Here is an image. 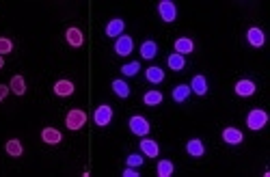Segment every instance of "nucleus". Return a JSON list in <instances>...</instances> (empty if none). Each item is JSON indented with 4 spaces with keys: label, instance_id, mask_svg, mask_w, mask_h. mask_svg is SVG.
<instances>
[{
    "label": "nucleus",
    "instance_id": "obj_1",
    "mask_svg": "<svg viewBox=\"0 0 270 177\" xmlns=\"http://www.w3.org/2000/svg\"><path fill=\"white\" fill-rule=\"evenodd\" d=\"M84 123H86V112L80 110V108H72L67 112V117H65V126H67L72 132L82 130Z\"/></svg>",
    "mask_w": 270,
    "mask_h": 177
},
{
    "label": "nucleus",
    "instance_id": "obj_2",
    "mask_svg": "<svg viewBox=\"0 0 270 177\" xmlns=\"http://www.w3.org/2000/svg\"><path fill=\"white\" fill-rule=\"evenodd\" d=\"M130 132L134 134V136H147L149 130H151V126H149V121L145 119L143 115H134V117H130Z\"/></svg>",
    "mask_w": 270,
    "mask_h": 177
},
{
    "label": "nucleus",
    "instance_id": "obj_3",
    "mask_svg": "<svg viewBox=\"0 0 270 177\" xmlns=\"http://www.w3.org/2000/svg\"><path fill=\"white\" fill-rule=\"evenodd\" d=\"M266 123H268V115H266V110H262V108H253V110L246 115L248 130H262Z\"/></svg>",
    "mask_w": 270,
    "mask_h": 177
},
{
    "label": "nucleus",
    "instance_id": "obj_4",
    "mask_svg": "<svg viewBox=\"0 0 270 177\" xmlns=\"http://www.w3.org/2000/svg\"><path fill=\"white\" fill-rule=\"evenodd\" d=\"M112 117H115V112H112V108L108 104H100L93 112V121L97 127H106L112 121Z\"/></svg>",
    "mask_w": 270,
    "mask_h": 177
},
{
    "label": "nucleus",
    "instance_id": "obj_5",
    "mask_svg": "<svg viewBox=\"0 0 270 177\" xmlns=\"http://www.w3.org/2000/svg\"><path fill=\"white\" fill-rule=\"evenodd\" d=\"M158 13H160L162 22H166V24L175 22V18H177L175 2H171V0H160V2H158Z\"/></svg>",
    "mask_w": 270,
    "mask_h": 177
},
{
    "label": "nucleus",
    "instance_id": "obj_6",
    "mask_svg": "<svg viewBox=\"0 0 270 177\" xmlns=\"http://www.w3.org/2000/svg\"><path fill=\"white\" fill-rule=\"evenodd\" d=\"M134 50V39L130 35H119L115 41V54L117 56H128Z\"/></svg>",
    "mask_w": 270,
    "mask_h": 177
},
{
    "label": "nucleus",
    "instance_id": "obj_7",
    "mask_svg": "<svg viewBox=\"0 0 270 177\" xmlns=\"http://www.w3.org/2000/svg\"><path fill=\"white\" fill-rule=\"evenodd\" d=\"M234 91H236L238 98H251V95L255 93V82L248 80V78H242V80H238V82H236Z\"/></svg>",
    "mask_w": 270,
    "mask_h": 177
},
{
    "label": "nucleus",
    "instance_id": "obj_8",
    "mask_svg": "<svg viewBox=\"0 0 270 177\" xmlns=\"http://www.w3.org/2000/svg\"><path fill=\"white\" fill-rule=\"evenodd\" d=\"M76 91V84L72 80H56L54 82V95H58V98H69V95H74Z\"/></svg>",
    "mask_w": 270,
    "mask_h": 177
},
{
    "label": "nucleus",
    "instance_id": "obj_9",
    "mask_svg": "<svg viewBox=\"0 0 270 177\" xmlns=\"http://www.w3.org/2000/svg\"><path fill=\"white\" fill-rule=\"evenodd\" d=\"M246 41L251 44L253 48H262L266 44V37H264V30L257 28V26H253V28L246 30Z\"/></svg>",
    "mask_w": 270,
    "mask_h": 177
},
{
    "label": "nucleus",
    "instance_id": "obj_10",
    "mask_svg": "<svg viewBox=\"0 0 270 177\" xmlns=\"http://www.w3.org/2000/svg\"><path fill=\"white\" fill-rule=\"evenodd\" d=\"M65 39H67V44L72 48H80L84 44V35L80 28H76V26H69L67 33H65Z\"/></svg>",
    "mask_w": 270,
    "mask_h": 177
},
{
    "label": "nucleus",
    "instance_id": "obj_11",
    "mask_svg": "<svg viewBox=\"0 0 270 177\" xmlns=\"http://www.w3.org/2000/svg\"><path fill=\"white\" fill-rule=\"evenodd\" d=\"M41 141L46 143V145H58V143L63 141V134L58 132L56 127L48 126V127H43V130H41Z\"/></svg>",
    "mask_w": 270,
    "mask_h": 177
},
{
    "label": "nucleus",
    "instance_id": "obj_12",
    "mask_svg": "<svg viewBox=\"0 0 270 177\" xmlns=\"http://www.w3.org/2000/svg\"><path fill=\"white\" fill-rule=\"evenodd\" d=\"M140 152L147 155V158H158L160 145L156 141H151V138H147V136H143V141H140Z\"/></svg>",
    "mask_w": 270,
    "mask_h": 177
},
{
    "label": "nucleus",
    "instance_id": "obj_13",
    "mask_svg": "<svg viewBox=\"0 0 270 177\" xmlns=\"http://www.w3.org/2000/svg\"><path fill=\"white\" fill-rule=\"evenodd\" d=\"M186 153L192 155V158H201L205 153V145L201 138H190V141L186 143Z\"/></svg>",
    "mask_w": 270,
    "mask_h": 177
},
{
    "label": "nucleus",
    "instance_id": "obj_14",
    "mask_svg": "<svg viewBox=\"0 0 270 177\" xmlns=\"http://www.w3.org/2000/svg\"><path fill=\"white\" fill-rule=\"evenodd\" d=\"M173 46H175V52H177V54H182V56H184V54H190V52L194 50V41L190 39V37H177Z\"/></svg>",
    "mask_w": 270,
    "mask_h": 177
},
{
    "label": "nucleus",
    "instance_id": "obj_15",
    "mask_svg": "<svg viewBox=\"0 0 270 177\" xmlns=\"http://www.w3.org/2000/svg\"><path fill=\"white\" fill-rule=\"evenodd\" d=\"M223 141L227 145H240L244 141V136H242V132L238 130V127H225L223 130Z\"/></svg>",
    "mask_w": 270,
    "mask_h": 177
},
{
    "label": "nucleus",
    "instance_id": "obj_16",
    "mask_svg": "<svg viewBox=\"0 0 270 177\" xmlns=\"http://www.w3.org/2000/svg\"><path fill=\"white\" fill-rule=\"evenodd\" d=\"M123 28H126V22L121 18H115L106 24L104 30H106V37H119V35H123Z\"/></svg>",
    "mask_w": 270,
    "mask_h": 177
},
{
    "label": "nucleus",
    "instance_id": "obj_17",
    "mask_svg": "<svg viewBox=\"0 0 270 177\" xmlns=\"http://www.w3.org/2000/svg\"><path fill=\"white\" fill-rule=\"evenodd\" d=\"M4 152H7L11 158H20V155L24 153V145H22V141H18V138H11V141L4 143Z\"/></svg>",
    "mask_w": 270,
    "mask_h": 177
},
{
    "label": "nucleus",
    "instance_id": "obj_18",
    "mask_svg": "<svg viewBox=\"0 0 270 177\" xmlns=\"http://www.w3.org/2000/svg\"><path fill=\"white\" fill-rule=\"evenodd\" d=\"M9 89H11V93H15V95H24L26 93V80L24 76H20V74H15L13 78H11V82H9Z\"/></svg>",
    "mask_w": 270,
    "mask_h": 177
},
{
    "label": "nucleus",
    "instance_id": "obj_19",
    "mask_svg": "<svg viewBox=\"0 0 270 177\" xmlns=\"http://www.w3.org/2000/svg\"><path fill=\"white\" fill-rule=\"evenodd\" d=\"M190 91L192 93H197V95H205L208 93V80H205V76H194L192 80H190Z\"/></svg>",
    "mask_w": 270,
    "mask_h": 177
},
{
    "label": "nucleus",
    "instance_id": "obj_20",
    "mask_svg": "<svg viewBox=\"0 0 270 177\" xmlns=\"http://www.w3.org/2000/svg\"><path fill=\"white\" fill-rule=\"evenodd\" d=\"M156 54H158V44L156 41H143L140 44V56L147 58V61H151V58H156Z\"/></svg>",
    "mask_w": 270,
    "mask_h": 177
},
{
    "label": "nucleus",
    "instance_id": "obj_21",
    "mask_svg": "<svg viewBox=\"0 0 270 177\" xmlns=\"http://www.w3.org/2000/svg\"><path fill=\"white\" fill-rule=\"evenodd\" d=\"M145 78H147V82H151V84H160L162 80H164V72L154 65V67L145 69Z\"/></svg>",
    "mask_w": 270,
    "mask_h": 177
},
{
    "label": "nucleus",
    "instance_id": "obj_22",
    "mask_svg": "<svg viewBox=\"0 0 270 177\" xmlns=\"http://www.w3.org/2000/svg\"><path fill=\"white\" fill-rule=\"evenodd\" d=\"M162 100H164V95H162L160 91H156V89H151V91H147V93L143 95L145 106H160Z\"/></svg>",
    "mask_w": 270,
    "mask_h": 177
},
{
    "label": "nucleus",
    "instance_id": "obj_23",
    "mask_svg": "<svg viewBox=\"0 0 270 177\" xmlns=\"http://www.w3.org/2000/svg\"><path fill=\"white\" fill-rule=\"evenodd\" d=\"M166 65H169V69H173V72H182V69L186 67V58L175 52V54H169V58H166Z\"/></svg>",
    "mask_w": 270,
    "mask_h": 177
},
{
    "label": "nucleus",
    "instance_id": "obj_24",
    "mask_svg": "<svg viewBox=\"0 0 270 177\" xmlns=\"http://www.w3.org/2000/svg\"><path fill=\"white\" fill-rule=\"evenodd\" d=\"M112 91H115V95H119L121 100L130 98V87L126 80H112Z\"/></svg>",
    "mask_w": 270,
    "mask_h": 177
},
{
    "label": "nucleus",
    "instance_id": "obj_25",
    "mask_svg": "<svg viewBox=\"0 0 270 177\" xmlns=\"http://www.w3.org/2000/svg\"><path fill=\"white\" fill-rule=\"evenodd\" d=\"M173 171H175V166H173L171 160H160L158 166H156V173H158V177H171Z\"/></svg>",
    "mask_w": 270,
    "mask_h": 177
},
{
    "label": "nucleus",
    "instance_id": "obj_26",
    "mask_svg": "<svg viewBox=\"0 0 270 177\" xmlns=\"http://www.w3.org/2000/svg\"><path fill=\"white\" fill-rule=\"evenodd\" d=\"M190 93H192V91H190L188 84H177V87L173 89V100H175V101H186Z\"/></svg>",
    "mask_w": 270,
    "mask_h": 177
},
{
    "label": "nucleus",
    "instance_id": "obj_27",
    "mask_svg": "<svg viewBox=\"0 0 270 177\" xmlns=\"http://www.w3.org/2000/svg\"><path fill=\"white\" fill-rule=\"evenodd\" d=\"M140 72V63L138 61H132V63H126V65L121 67V74L123 76H128V78H132V76H136V74Z\"/></svg>",
    "mask_w": 270,
    "mask_h": 177
},
{
    "label": "nucleus",
    "instance_id": "obj_28",
    "mask_svg": "<svg viewBox=\"0 0 270 177\" xmlns=\"http://www.w3.org/2000/svg\"><path fill=\"white\" fill-rule=\"evenodd\" d=\"M13 50V41L9 39V37H0V54H9V52Z\"/></svg>",
    "mask_w": 270,
    "mask_h": 177
},
{
    "label": "nucleus",
    "instance_id": "obj_29",
    "mask_svg": "<svg viewBox=\"0 0 270 177\" xmlns=\"http://www.w3.org/2000/svg\"><path fill=\"white\" fill-rule=\"evenodd\" d=\"M143 162H145V160L140 158L138 153H130L128 158H126V166H134V169H138V166L143 164Z\"/></svg>",
    "mask_w": 270,
    "mask_h": 177
},
{
    "label": "nucleus",
    "instance_id": "obj_30",
    "mask_svg": "<svg viewBox=\"0 0 270 177\" xmlns=\"http://www.w3.org/2000/svg\"><path fill=\"white\" fill-rule=\"evenodd\" d=\"M121 175H123V177H140V175H138V171L134 169V166H126Z\"/></svg>",
    "mask_w": 270,
    "mask_h": 177
},
{
    "label": "nucleus",
    "instance_id": "obj_31",
    "mask_svg": "<svg viewBox=\"0 0 270 177\" xmlns=\"http://www.w3.org/2000/svg\"><path fill=\"white\" fill-rule=\"evenodd\" d=\"M9 84H0V101H4L7 100V95H9Z\"/></svg>",
    "mask_w": 270,
    "mask_h": 177
},
{
    "label": "nucleus",
    "instance_id": "obj_32",
    "mask_svg": "<svg viewBox=\"0 0 270 177\" xmlns=\"http://www.w3.org/2000/svg\"><path fill=\"white\" fill-rule=\"evenodd\" d=\"M2 67H4V56L0 54V69H2Z\"/></svg>",
    "mask_w": 270,
    "mask_h": 177
}]
</instances>
